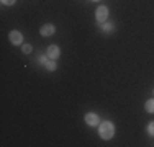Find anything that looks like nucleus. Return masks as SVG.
Listing matches in <instances>:
<instances>
[{
	"label": "nucleus",
	"mask_w": 154,
	"mask_h": 147,
	"mask_svg": "<svg viewBox=\"0 0 154 147\" xmlns=\"http://www.w3.org/2000/svg\"><path fill=\"white\" fill-rule=\"evenodd\" d=\"M98 136L105 141H110L115 136V126H113L112 121H102L98 124Z\"/></svg>",
	"instance_id": "f257e3e1"
},
{
	"label": "nucleus",
	"mask_w": 154,
	"mask_h": 147,
	"mask_svg": "<svg viewBox=\"0 0 154 147\" xmlns=\"http://www.w3.org/2000/svg\"><path fill=\"white\" fill-rule=\"evenodd\" d=\"M107 18H108V7H105V5L97 7V10H95V20H97V23L98 25L105 23Z\"/></svg>",
	"instance_id": "f03ea898"
},
{
	"label": "nucleus",
	"mask_w": 154,
	"mask_h": 147,
	"mask_svg": "<svg viewBox=\"0 0 154 147\" xmlns=\"http://www.w3.org/2000/svg\"><path fill=\"white\" fill-rule=\"evenodd\" d=\"M8 39L13 46H21V44H23V34H21L20 31H17V29H13V31L8 33Z\"/></svg>",
	"instance_id": "7ed1b4c3"
},
{
	"label": "nucleus",
	"mask_w": 154,
	"mask_h": 147,
	"mask_svg": "<svg viewBox=\"0 0 154 147\" xmlns=\"http://www.w3.org/2000/svg\"><path fill=\"white\" fill-rule=\"evenodd\" d=\"M46 54H48V57L53 59V61L59 59V56H61V49H59V46H57V44H51V46H48Z\"/></svg>",
	"instance_id": "20e7f679"
},
{
	"label": "nucleus",
	"mask_w": 154,
	"mask_h": 147,
	"mask_svg": "<svg viewBox=\"0 0 154 147\" xmlns=\"http://www.w3.org/2000/svg\"><path fill=\"white\" fill-rule=\"evenodd\" d=\"M84 121H85L89 126H98V124H100V118H98L97 113H85Z\"/></svg>",
	"instance_id": "39448f33"
},
{
	"label": "nucleus",
	"mask_w": 154,
	"mask_h": 147,
	"mask_svg": "<svg viewBox=\"0 0 154 147\" xmlns=\"http://www.w3.org/2000/svg\"><path fill=\"white\" fill-rule=\"evenodd\" d=\"M39 33H41V36H53L54 33H56V26H54L53 23H46V25H43L41 28H39Z\"/></svg>",
	"instance_id": "423d86ee"
},
{
	"label": "nucleus",
	"mask_w": 154,
	"mask_h": 147,
	"mask_svg": "<svg viewBox=\"0 0 154 147\" xmlns=\"http://www.w3.org/2000/svg\"><path fill=\"white\" fill-rule=\"evenodd\" d=\"M100 29H102V33H105V34H112V33L116 29V26H115L113 23H108V21H105V23L100 25Z\"/></svg>",
	"instance_id": "0eeeda50"
},
{
	"label": "nucleus",
	"mask_w": 154,
	"mask_h": 147,
	"mask_svg": "<svg viewBox=\"0 0 154 147\" xmlns=\"http://www.w3.org/2000/svg\"><path fill=\"white\" fill-rule=\"evenodd\" d=\"M45 69L46 70H49V72H54L57 69V64H56V61H53V59H49V61L45 64Z\"/></svg>",
	"instance_id": "6e6552de"
},
{
	"label": "nucleus",
	"mask_w": 154,
	"mask_h": 147,
	"mask_svg": "<svg viewBox=\"0 0 154 147\" xmlns=\"http://www.w3.org/2000/svg\"><path fill=\"white\" fill-rule=\"evenodd\" d=\"M144 110H146L148 113H154V98H151V100H148V101H146Z\"/></svg>",
	"instance_id": "1a4fd4ad"
},
{
	"label": "nucleus",
	"mask_w": 154,
	"mask_h": 147,
	"mask_svg": "<svg viewBox=\"0 0 154 147\" xmlns=\"http://www.w3.org/2000/svg\"><path fill=\"white\" fill-rule=\"evenodd\" d=\"M31 51H33L31 44H21V52L23 54H30Z\"/></svg>",
	"instance_id": "9d476101"
},
{
	"label": "nucleus",
	"mask_w": 154,
	"mask_h": 147,
	"mask_svg": "<svg viewBox=\"0 0 154 147\" xmlns=\"http://www.w3.org/2000/svg\"><path fill=\"white\" fill-rule=\"evenodd\" d=\"M146 131H148V134L151 136V137H154V121H151V123L148 124V129Z\"/></svg>",
	"instance_id": "9b49d317"
},
{
	"label": "nucleus",
	"mask_w": 154,
	"mask_h": 147,
	"mask_svg": "<svg viewBox=\"0 0 154 147\" xmlns=\"http://www.w3.org/2000/svg\"><path fill=\"white\" fill-rule=\"evenodd\" d=\"M48 61H49V57H48V54H41V56L38 57V62H39V64H43V65H45Z\"/></svg>",
	"instance_id": "f8f14e48"
},
{
	"label": "nucleus",
	"mask_w": 154,
	"mask_h": 147,
	"mask_svg": "<svg viewBox=\"0 0 154 147\" xmlns=\"http://www.w3.org/2000/svg\"><path fill=\"white\" fill-rule=\"evenodd\" d=\"M0 2H2V5H13L17 0H0Z\"/></svg>",
	"instance_id": "ddd939ff"
},
{
	"label": "nucleus",
	"mask_w": 154,
	"mask_h": 147,
	"mask_svg": "<svg viewBox=\"0 0 154 147\" xmlns=\"http://www.w3.org/2000/svg\"><path fill=\"white\" fill-rule=\"evenodd\" d=\"M92 2H98V0H92Z\"/></svg>",
	"instance_id": "4468645a"
}]
</instances>
